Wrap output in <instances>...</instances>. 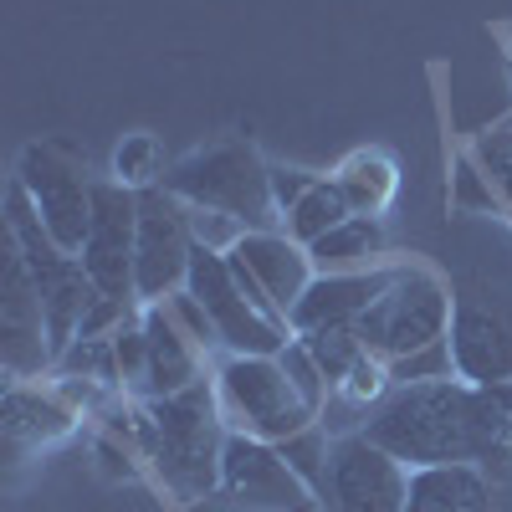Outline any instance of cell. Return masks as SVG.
Returning a JSON list of instances; mask_svg holds the SVG:
<instances>
[{"label": "cell", "instance_id": "12", "mask_svg": "<svg viewBox=\"0 0 512 512\" xmlns=\"http://www.w3.org/2000/svg\"><path fill=\"white\" fill-rule=\"evenodd\" d=\"M0 364L11 379H31L47 364H57L36 277L6 226H0Z\"/></svg>", "mask_w": 512, "mask_h": 512}, {"label": "cell", "instance_id": "21", "mask_svg": "<svg viewBox=\"0 0 512 512\" xmlns=\"http://www.w3.org/2000/svg\"><path fill=\"white\" fill-rule=\"evenodd\" d=\"M384 221L379 216H349L344 226H333L323 241L308 246L313 267L318 272H364V267H379L384 256Z\"/></svg>", "mask_w": 512, "mask_h": 512}, {"label": "cell", "instance_id": "31", "mask_svg": "<svg viewBox=\"0 0 512 512\" xmlns=\"http://www.w3.org/2000/svg\"><path fill=\"white\" fill-rule=\"evenodd\" d=\"M323 175H308V169H287V164H272V205H277V216L287 221V210L303 200Z\"/></svg>", "mask_w": 512, "mask_h": 512}, {"label": "cell", "instance_id": "13", "mask_svg": "<svg viewBox=\"0 0 512 512\" xmlns=\"http://www.w3.org/2000/svg\"><path fill=\"white\" fill-rule=\"evenodd\" d=\"M226 262H231L236 287L277 323H287V313L297 308V297H303L313 287V277H318L308 246H297L287 231H246Z\"/></svg>", "mask_w": 512, "mask_h": 512}, {"label": "cell", "instance_id": "30", "mask_svg": "<svg viewBox=\"0 0 512 512\" xmlns=\"http://www.w3.org/2000/svg\"><path fill=\"white\" fill-rule=\"evenodd\" d=\"M164 308L175 313V323H180V328L195 338L200 349H221V344H216V323H210V313L200 308V297H195L190 287H180L175 297H164Z\"/></svg>", "mask_w": 512, "mask_h": 512}, {"label": "cell", "instance_id": "9", "mask_svg": "<svg viewBox=\"0 0 512 512\" xmlns=\"http://www.w3.org/2000/svg\"><path fill=\"white\" fill-rule=\"evenodd\" d=\"M190 205L180 195H169L164 185L139 190V251H134V292L139 308L175 297L190 277Z\"/></svg>", "mask_w": 512, "mask_h": 512}, {"label": "cell", "instance_id": "15", "mask_svg": "<svg viewBox=\"0 0 512 512\" xmlns=\"http://www.w3.org/2000/svg\"><path fill=\"white\" fill-rule=\"evenodd\" d=\"M221 492L236 507H267V512H308L318 502V492L287 466L277 441L241 431H231L221 456Z\"/></svg>", "mask_w": 512, "mask_h": 512}, {"label": "cell", "instance_id": "18", "mask_svg": "<svg viewBox=\"0 0 512 512\" xmlns=\"http://www.w3.org/2000/svg\"><path fill=\"white\" fill-rule=\"evenodd\" d=\"M502 487L507 482H497L472 461L410 466L405 512H502Z\"/></svg>", "mask_w": 512, "mask_h": 512}, {"label": "cell", "instance_id": "14", "mask_svg": "<svg viewBox=\"0 0 512 512\" xmlns=\"http://www.w3.org/2000/svg\"><path fill=\"white\" fill-rule=\"evenodd\" d=\"M134 251H139V190H128L118 180H98L93 185V226H88V241H82V267H88V277L103 297L139 303Z\"/></svg>", "mask_w": 512, "mask_h": 512}, {"label": "cell", "instance_id": "1", "mask_svg": "<svg viewBox=\"0 0 512 512\" xmlns=\"http://www.w3.org/2000/svg\"><path fill=\"white\" fill-rule=\"evenodd\" d=\"M364 436L395 451L405 466L472 461L497 482L512 477V384L420 379L395 384L369 415Z\"/></svg>", "mask_w": 512, "mask_h": 512}, {"label": "cell", "instance_id": "33", "mask_svg": "<svg viewBox=\"0 0 512 512\" xmlns=\"http://www.w3.org/2000/svg\"><path fill=\"white\" fill-rule=\"evenodd\" d=\"M507 36H512V26H507Z\"/></svg>", "mask_w": 512, "mask_h": 512}, {"label": "cell", "instance_id": "19", "mask_svg": "<svg viewBox=\"0 0 512 512\" xmlns=\"http://www.w3.org/2000/svg\"><path fill=\"white\" fill-rule=\"evenodd\" d=\"M144 323V344H149V384H144V400H164V395H180L190 384L205 379V349L175 323L164 303H144L139 313Z\"/></svg>", "mask_w": 512, "mask_h": 512}, {"label": "cell", "instance_id": "29", "mask_svg": "<svg viewBox=\"0 0 512 512\" xmlns=\"http://www.w3.org/2000/svg\"><path fill=\"white\" fill-rule=\"evenodd\" d=\"M190 236H195V246H205V251L231 256L236 241L246 236V226H241L236 216H226V210H195V205H190Z\"/></svg>", "mask_w": 512, "mask_h": 512}, {"label": "cell", "instance_id": "23", "mask_svg": "<svg viewBox=\"0 0 512 512\" xmlns=\"http://www.w3.org/2000/svg\"><path fill=\"white\" fill-rule=\"evenodd\" d=\"M308 344V354L318 359V369H323V379L333 384H344L354 369H359V359H369L374 349L364 344V333H359V323H328V328H313V333H297Z\"/></svg>", "mask_w": 512, "mask_h": 512}, {"label": "cell", "instance_id": "26", "mask_svg": "<svg viewBox=\"0 0 512 512\" xmlns=\"http://www.w3.org/2000/svg\"><path fill=\"white\" fill-rule=\"evenodd\" d=\"M62 379H93L103 390H118V359H113V338H72V349L57 359Z\"/></svg>", "mask_w": 512, "mask_h": 512}, {"label": "cell", "instance_id": "7", "mask_svg": "<svg viewBox=\"0 0 512 512\" xmlns=\"http://www.w3.org/2000/svg\"><path fill=\"white\" fill-rule=\"evenodd\" d=\"M16 185L31 195L41 226L52 231V241L72 256H82V241H88L93 226V185L82 175V164L57 149V144H26L16 159Z\"/></svg>", "mask_w": 512, "mask_h": 512}, {"label": "cell", "instance_id": "5", "mask_svg": "<svg viewBox=\"0 0 512 512\" xmlns=\"http://www.w3.org/2000/svg\"><path fill=\"white\" fill-rule=\"evenodd\" d=\"M451 308H456V292L446 287L441 272L400 267V277L384 287V297L359 318V333L384 364H400L410 354H425V349L446 344Z\"/></svg>", "mask_w": 512, "mask_h": 512}, {"label": "cell", "instance_id": "17", "mask_svg": "<svg viewBox=\"0 0 512 512\" xmlns=\"http://www.w3.org/2000/svg\"><path fill=\"white\" fill-rule=\"evenodd\" d=\"M77 425V405L62 390H41V384L11 379L6 384V405H0V436H6V456L21 461L26 451H41L62 441Z\"/></svg>", "mask_w": 512, "mask_h": 512}, {"label": "cell", "instance_id": "16", "mask_svg": "<svg viewBox=\"0 0 512 512\" xmlns=\"http://www.w3.org/2000/svg\"><path fill=\"white\" fill-rule=\"evenodd\" d=\"M400 277V267H364V272H318L313 287L297 297V308L287 313L292 333H313L328 323H359L379 297Z\"/></svg>", "mask_w": 512, "mask_h": 512}, {"label": "cell", "instance_id": "2", "mask_svg": "<svg viewBox=\"0 0 512 512\" xmlns=\"http://www.w3.org/2000/svg\"><path fill=\"white\" fill-rule=\"evenodd\" d=\"M226 441H231V425L216 395V379H200L180 395L134 405V446L175 502H200L221 492Z\"/></svg>", "mask_w": 512, "mask_h": 512}, {"label": "cell", "instance_id": "3", "mask_svg": "<svg viewBox=\"0 0 512 512\" xmlns=\"http://www.w3.org/2000/svg\"><path fill=\"white\" fill-rule=\"evenodd\" d=\"M164 190L195 210H226L246 231H282V216L272 205V164H262V154L241 139L175 159L164 169Z\"/></svg>", "mask_w": 512, "mask_h": 512}, {"label": "cell", "instance_id": "8", "mask_svg": "<svg viewBox=\"0 0 512 512\" xmlns=\"http://www.w3.org/2000/svg\"><path fill=\"white\" fill-rule=\"evenodd\" d=\"M405 497H410V466L395 451H384L364 431L333 436L318 507H328V512H405Z\"/></svg>", "mask_w": 512, "mask_h": 512}, {"label": "cell", "instance_id": "24", "mask_svg": "<svg viewBox=\"0 0 512 512\" xmlns=\"http://www.w3.org/2000/svg\"><path fill=\"white\" fill-rule=\"evenodd\" d=\"M277 446H282V456H287L292 472L318 492L323 477H328V456H333V431H328V425L313 420V425H303L297 436H287V441H277Z\"/></svg>", "mask_w": 512, "mask_h": 512}, {"label": "cell", "instance_id": "22", "mask_svg": "<svg viewBox=\"0 0 512 512\" xmlns=\"http://www.w3.org/2000/svg\"><path fill=\"white\" fill-rule=\"evenodd\" d=\"M349 216H354V210H349L344 190H338V185H333V175H328V180H318L303 200H297V205L287 210L282 231H287L297 246H313V241H323L333 226H344Z\"/></svg>", "mask_w": 512, "mask_h": 512}, {"label": "cell", "instance_id": "27", "mask_svg": "<svg viewBox=\"0 0 512 512\" xmlns=\"http://www.w3.org/2000/svg\"><path fill=\"white\" fill-rule=\"evenodd\" d=\"M277 359H282V369H287V379H292V390L308 400V410H313V415H323V410H328V400H333V384L323 379V369H318V359L308 354V344L292 333L287 344H282V354H277Z\"/></svg>", "mask_w": 512, "mask_h": 512}, {"label": "cell", "instance_id": "25", "mask_svg": "<svg viewBox=\"0 0 512 512\" xmlns=\"http://www.w3.org/2000/svg\"><path fill=\"white\" fill-rule=\"evenodd\" d=\"M113 180L128 190H149L164 185V169H159V144L154 134H123V144L113 149Z\"/></svg>", "mask_w": 512, "mask_h": 512}, {"label": "cell", "instance_id": "6", "mask_svg": "<svg viewBox=\"0 0 512 512\" xmlns=\"http://www.w3.org/2000/svg\"><path fill=\"white\" fill-rule=\"evenodd\" d=\"M216 395L226 410V425L241 436H262V441H287L318 415L308 400L292 390V379L277 354H226L216 364Z\"/></svg>", "mask_w": 512, "mask_h": 512}, {"label": "cell", "instance_id": "20", "mask_svg": "<svg viewBox=\"0 0 512 512\" xmlns=\"http://www.w3.org/2000/svg\"><path fill=\"white\" fill-rule=\"evenodd\" d=\"M333 185L344 190L354 216H384V210L395 205V195H400V169H395L390 154L359 149V154H349L344 164H338Z\"/></svg>", "mask_w": 512, "mask_h": 512}, {"label": "cell", "instance_id": "10", "mask_svg": "<svg viewBox=\"0 0 512 512\" xmlns=\"http://www.w3.org/2000/svg\"><path fill=\"white\" fill-rule=\"evenodd\" d=\"M185 287L200 297V308L210 313V323H216V344H221L226 354H282V344L292 338L287 323L267 318V313L236 287L231 262H226L221 251L195 246Z\"/></svg>", "mask_w": 512, "mask_h": 512}, {"label": "cell", "instance_id": "11", "mask_svg": "<svg viewBox=\"0 0 512 512\" xmlns=\"http://www.w3.org/2000/svg\"><path fill=\"white\" fill-rule=\"evenodd\" d=\"M451 369L466 384H512V303L497 287H461L451 308Z\"/></svg>", "mask_w": 512, "mask_h": 512}, {"label": "cell", "instance_id": "4", "mask_svg": "<svg viewBox=\"0 0 512 512\" xmlns=\"http://www.w3.org/2000/svg\"><path fill=\"white\" fill-rule=\"evenodd\" d=\"M0 226L11 231V241L21 246L26 267H31V277H36L41 308H47L52 354L62 359V354L72 349V338H77L82 318H88V308L98 303L103 292L93 287L88 267H82V256H72V251H62V246L52 241V231L41 226V216H36L31 195H26L16 180L6 185V221H0Z\"/></svg>", "mask_w": 512, "mask_h": 512}, {"label": "cell", "instance_id": "32", "mask_svg": "<svg viewBox=\"0 0 512 512\" xmlns=\"http://www.w3.org/2000/svg\"><path fill=\"white\" fill-rule=\"evenodd\" d=\"M492 200H497V190H492V180L477 169V159H461V180H456V205H466V210H492Z\"/></svg>", "mask_w": 512, "mask_h": 512}, {"label": "cell", "instance_id": "28", "mask_svg": "<svg viewBox=\"0 0 512 512\" xmlns=\"http://www.w3.org/2000/svg\"><path fill=\"white\" fill-rule=\"evenodd\" d=\"M472 159H477L482 175L492 180L497 200L512 205V118H502L497 128H487V134L477 139V149H472Z\"/></svg>", "mask_w": 512, "mask_h": 512}]
</instances>
